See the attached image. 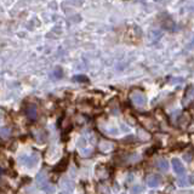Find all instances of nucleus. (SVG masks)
Returning a JSON list of instances; mask_svg holds the SVG:
<instances>
[{
  "mask_svg": "<svg viewBox=\"0 0 194 194\" xmlns=\"http://www.w3.org/2000/svg\"><path fill=\"white\" fill-rule=\"evenodd\" d=\"M130 100H131V103L134 106H136V107H143L146 104V102H147V97H146V95H144V92L142 90L136 89V90H132L131 91V93H130Z\"/></svg>",
  "mask_w": 194,
  "mask_h": 194,
  "instance_id": "f257e3e1",
  "label": "nucleus"
},
{
  "mask_svg": "<svg viewBox=\"0 0 194 194\" xmlns=\"http://www.w3.org/2000/svg\"><path fill=\"white\" fill-rule=\"evenodd\" d=\"M37 185L38 187L40 188V189H43V191H45L47 194H52L54 193V187L50 185V182H49V180H47V176L45 172H40V174H38L37 176Z\"/></svg>",
  "mask_w": 194,
  "mask_h": 194,
  "instance_id": "f03ea898",
  "label": "nucleus"
},
{
  "mask_svg": "<svg viewBox=\"0 0 194 194\" xmlns=\"http://www.w3.org/2000/svg\"><path fill=\"white\" fill-rule=\"evenodd\" d=\"M193 100H194V86L193 85H189L185 91L183 98H182V104L183 106H188Z\"/></svg>",
  "mask_w": 194,
  "mask_h": 194,
  "instance_id": "7ed1b4c3",
  "label": "nucleus"
},
{
  "mask_svg": "<svg viewBox=\"0 0 194 194\" xmlns=\"http://www.w3.org/2000/svg\"><path fill=\"white\" fill-rule=\"evenodd\" d=\"M171 164H172V169H174V171H175L176 174L178 176H185V172H186V169L183 166V164H182V161L180 160V159H177V158H174L172 159V161H171Z\"/></svg>",
  "mask_w": 194,
  "mask_h": 194,
  "instance_id": "20e7f679",
  "label": "nucleus"
},
{
  "mask_svg": "<svg viewBox=\"0 0 194 194\" xmlns=\"http://www.w3.org/2000/svg\"><path fill=\"white\" fill-rule=\"evenodd\" d=\"M22 161H23V164L28 167H34L35 166V164H38V161H39V157H38L37 154H30V155H26V157L22 158Z\"/></svg>",
  "mask_w": 194,
  "mask_h": 194,
  "instance_id": "39448f33",
  "label": "nucleus"
},
{
  "mask_svg": "<svg viewBox=\"0 0 194 194\" xmlns=\"http://www.w3.org/2000/svg\"><path fill=\"white\" fill-rule=\"evenodd\" d=\"M161 183V177L159 175H150L147 178V185L150 188H157Z\"/></svg>",
  "mask_w": 194,
  "mask_h": 194,
  "instance_id": "423d86ee",
  "label": "nucleus"
},
{
  "mask_svg": "<svg viewBox=\"0 0 194 194\" xmlns=\"http://www.w3.org/2000/svg\"><path fill=\"white\" fill-rule=\"evenodd\" d=\"M27 117L29 120H35L37 119V107L34 104H29L27 107Z\"/></svg>",
  "mask_w": 194,
  "mask_h": 194,
  "instance_id": "0eeeda50",
  "label": "nucleus"
},
{
  "mask_svg": "<svg viewBox=\"0 0 194 194\" xmlns=\"http://www.w3.org/2000/svg\"><path fill=\"white\" fill-rule=\"evenodd\" d=\"M191 185H194V176L185 177V178L178 180V186L180 187H187V186H191Z\"/></svg>",
  "mask_w": 194,
  "mask_h": 194,
  "instance_id": "6e6552de",
  "label": "nucleus"
},
{
  "mask_svg": "<svg viewBox=\"0 0 194 194\" xmlns=\"http://www.w3.org/2000/svg\"><path fill=\"white\" fill-rule=\"evenodd\" d=\"M67 165H68V159L67 158H63L58 164H57V166H55V171L57 172H62V171H65L66 169H67Z\"/></svg>",
  "mask_w": 194,
  "mask_h": 194,
  "instance_id": "1a4fd4ad",
  "label": "nucleus"
},
{
  "mask_svg": "<svg viewBox=\"0 0 194 194\" xmlns=\"http://www.w3.org/2000/svg\"><path fill=\"white\" fill-rule=\"evenodd\" d=\"M157 166L160 171H167L169 170V163L166 159H159L157 163Z\"/></svg>",
  "mask_w": 194,
  "mask_h": 194,
  "instance_id": "9d476101",
  "label": "nucleus"
},
{
  "mask_svg": "<svg viewBox=\"0 0 194 194\" xmlns=\"http://www.w3.org/2000/svg\"><path fill=\"white\" fill-rule=\"evenodd\" d=\"M100 148H101L103 152H104V150H106V152H108V150H112V149H113V144L109 143V142H106V143L103 142V143H101Z\"/></svg>",
  "mask_w": 194,
  "mask_h": 194,
  "instance_id": "9b49d317",
  "label": "nucleus"
},
{
  "mask_svg": "<svg viewBox=\"0 0 194 194\" xmlns=\"http://www.w3.org/2000/svg\"><path fill=\"white\" fill-rule=\"evenodd\" d=\"M11 135V129L10 128H3L1 129V137L3 139H8Z\"/></svg>",
  "mask_w": 194,
  "mask_h": 194,
  "instance_id": "f8f14e48",
  "label": "nucleus"
},
{
  "mask_svg": "<svg viewBox=\"0 0 194 194\" xmlns=\"http://www.w3.org/2000/svg\"><path fill=\"white\" fill-rule=\"evenodd\" d=\"M73 80L74 81H80V83H81V81H83V83H86V81H87V78H86L85 75H75Z\"/></svg>",
  "mask_w": 194,
  "mask_h": 194,
  "instance_id": "ddd939ff",
  "label": "nucleus"
},
{
  "mask_svg": "<svg viewBox=\"0 0 194 194\" xmlns=\"http://www.w3.org/2000/svg\"><path fill=\"white\" fill-rule=\"evenodd\" d=\"M54 74L55 75H57V78L60 79V78H62V75H63V72H62V69L60 68V67H57L55 69V72H54Z\"/></svg>",
  "mask_w": 194,
  "mask_h": 194,
  "instance_id": "4468645a",
  "label": "nucleus"
},
{
  "mask_svg": "<svg viewBox=\"0 0 194 194\" xmlns=\"http://www.w3.org/2000/svg\"><path fill=\"white\" fill-rule=\"evenodd\" d=\"M139 191H142V187L136 186V188H134V189H132V194H139Z\"/></svg>",
  "mask_w": 194,
  "mask_h": 194,
  "instance_id": "2eb2a0df",
  "label": "nucleus"
},
{
  "mask_svg": "<svg viewBox=\"0 0 194 194\" xmlns=\"http://www.w3.org/2000/svg\"><path fill=\"white\" fill-rule=\"evenodd\" d=\"M60 194H68V193H66V192H62V193H60Z\"/></svg>",
  "mask_w": 194,
  "mask_h": 194,
  "instance_id": "dca6fc26",
  "label": "nucleus"
}]
</instances>
